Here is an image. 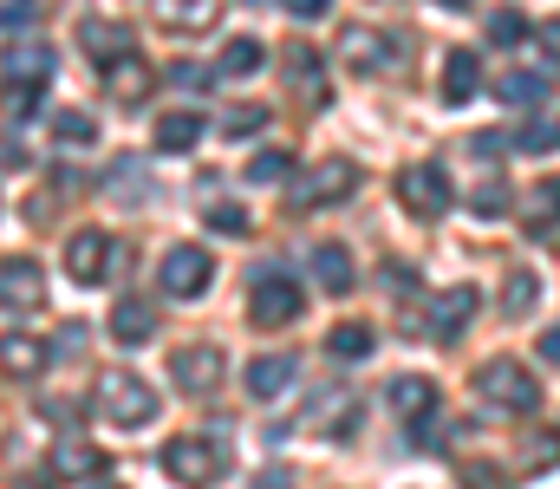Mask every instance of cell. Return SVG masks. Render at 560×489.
Returning <instances> with one entry per match:
<instances>
[{"label":"cell","instance_id":"cell-1","mask_svg":"<svg viewBox=\"0 0 560 489\" xmlns=\"http://www.w3.org/2000/svg\"><path fill=\"white\" fill-rule=\"evenodd\" d=\"M476 398H482L489 411H509V418H528V411L541 405V385L528 379V365H515V359H489V365L476 372Z\"/></svg>","mask_w":560,"mask_h":489},{"label":"cell","instance_id":"cell-2","mask_svg":"<svg viewBox=\"0 0 560 489\" xmlns=\"http://www.w3.org/2000/svg\"><path fill=\"white\" fill-rule=\"evenodd\" d=\"M163 470L176 484H215L229 470V444H215V438H176V444H163Z\"/></svg>","mask_w":560,"mask_h":489},{"label":"cell","instance_id":"cell-3","mask_svg":"<svg viewBox=\"0 0 560 489\" xmlns=\"http://www.w3.org/2000/svg\"><path fill=\"white\" fill-rule=\"evenodd\" d=\"M98 411L112 424H150L156 418V392L143 385L138 372H105L98 379Z\"/></svg>","mask_w":560,"mask_h":489},{"label":"cell","instance_id":"cell-4","mask_svg":"<svg viewBox=\"0 0 560 489\" xmlns=\"http://www.w3.org/2000/svg\"><path fill=\"white\" fill-rule=\"evenodd\" d=\"M398 202H405L418 222H436V216L456 202V189H450V176H443L436 163H411V170H398Z\"/></svg>","mask_w":560,"mask_h":489},{"label":"cell","instance_id":"cell-5","mask_svg":"<svg viewBox=\"0 0 560 489\" xmlns=\"http://www.w3.org/2000/svg\"><path fill=\"white\" fill-rule=\"evenodd\" d=\"M398 53H405V39L385 26H346L339 33V66H352V72H385V66H398Z\"/></svg>","mask_w":560,"mask_h":489},{"label":"cell","instance_id":"cell-6","mask_svg":"<svg viewBox=\"0 0 560 489\" xmlns=\"http://www.w3.org/2000/svg\"><path fill=\"white\" fill-rule=\"evenodd\" d=\"M118 261H131L112 235H98V229H85V235H72L66 242V268H72V281L79 288H98V281H112V268Z\"/></svg>","mask_w":560,"mask_h":489},{"label":"cell","instance_id":"cell-7","mask_svg":"<svg viewBox=\"0 0 560 489\" xmlns=\"http://www.w3.org/2000/svg\"><path fill=\"white\" fill-rule=\"evenodd\" d=\"M209 275H215V261H209V248H196V242H176V248L163 255V294H176V301L209 294Z\"/></svg>","mask_w":560,"mask_h":489},{"label":"cell","instance_id":"cell-8","mask_svg":"<svg viewBox=\"0 0 560 489\" xmlns=\"http://www.w3.org/2000/svg\"><path fill=\"white\" fill-rule=\"evenodd\" d=\"M170 379H176L189 398H209V392L229 379V359H222L215 346H183V352H170Z\"/></svg>","mask_w":560,"mask_h":489},{"label":"cell","instance_id":"cell-9","mask_svg":"<svg viewBox=\"0 0 560 489\" xmlns=\"http://www.w3.org/2000/svg\"><path fill=\"white\" fill-rule=\"evenodd\" d=\"M352 189H359V170L332 158V163H313V170L293 183V202H300V209H326V202H346Z\"/></svg>","mask_w":560,"mask_h":489},{"label":"cell","instance_id":"cell-10","mask_svg":"<svg viewBox=\"0 0 560 489\" xmlns=\"http://www.w3.org/2000/svg\"><path fill=\"white\" fill-rule=\"evenodd\" d=\"M39 301H46V275H39V261H26V255L0 261V307H7V314H33Z\"/></svg>","mask_w":560,"mask_h":489},{"label":"cell","instance_id":"cell-11","mask_svg":"<svg viewBox=\"0 0 560 489\" xmlns=\"http://www.w3.org/2000/svg\"><path fill=\"white\" fill-rule=\"evenodd\" d=\"M300 307H306V294H300L287 275H261V281H255V307H248L255 326H293Z\"/></svg>","mask_w":560,"mask_h":489},{"label":"cell","instance_id":"cell-12","mask_svg":"<svg viewBox=\"0 0 560 489\" xmlns=\"http://www.w3.org/2000/svg\"><path fill=\"white\" fill-rule=\"evenodd\" d=\"M52 477H72V484H105V477H112V457H105L98 444H85V438H66V444H52Z\"/></svg>","mask_w":560,"mask_h":489},{"label":"cell","instance_id":"cell-13","mask_svg":"<svg viewBox=\"0 0 560 489\" xmlns=\"http://www.w3.org/2000/svg\"><path fill=\"white\" fill-rule=\"evenodd\" d=\"M52 365V346L46 339H33V333H7L0 339V372L7 379H39Z\"/></svg>","mask_w":560,"mask_h":489},{"label":"cell","instance_id":"cell-14","mask_svg":"<svg viewBox=\"0 0 560 489\" xmlns=\"http://www.w3.org/2000/svg\"><path fill=\"white\" fill-rule=\"evenodd\" d=\"M293 379H300V359L293 352H261V359H248V379L242 385H248V398H280Z\"/></svg>","mask_w":560,"mask_h":489},{"label":"cell","instance_id":"cell-15","mask_svg":"<svg viewBox=\"0 0 560 489\" xmlns=\"http://www.w3.org/2000/svg\"><path fill=\"white\" fill-rule=\"evenodd\" d=\"M105 85H112V98H118V105H143V98L156 92V72H150L143 59H131V53H125V59H112Z\"/></svg>","mask_w":560,"mask_h":489},{"label":"cell","instance_id":"cell-16","mask_svg":"<svg viewBox=\"0 0 560 489\" xmlns=\"http://www.w3.org/2000/svg\"><path fill=\"white\" fill-rule=\"evenodd\" d=\"M79 46H85L98 66H112V59L131 53V26H118V20H85V26H79Z\"/></svg>","mask_w":560,"mask_h":489},{"label":"cell","instance_id":"cell-17","mask_svg":"<svg viewBox=\"0 0 560 489\" xmlns=\"http://www.w3.org/2000/svg\"><path fill=\"white\" fill-rule=\"evenodd\" d=\"M469 314H476V288H450V294L430 301V333L436 339H456L469 326Z\"/></svg>","mask_w":560,"mask_h":489},{"label":"cell","instance_id":"cell-18","mask_svg":"<svg viewBox=\"0 0 560 489\" xmlns=\"http://www.w3.org/2000/svg\"><path fill=\"white\" fill-rule=\"evenodd\" d=\"M150 333H156V307H150V301L131 294V301L112 307V339H118V346H143Z\"/></svg>","mask_w":560,"mask_h":489},{"label":"cell","instance_id":"cell-19","mask_svg":"<svg viewBox=\"0 0 560 489\" xmlns=\"http://www.w3.org/2000/svg\"><path fill=\"white\" fill-rule=\"evenodd\" d=\"M482 92V66H476V53H450L443 59V98L450 105H469Z\"/></svg>","mask_w":560,"mask_h":489},{"label":"cell","instance_id":"cell-20","mask_svg":"<svg viewBox=\"0 0 560 489\" xmlns=\"http://www.w3.org/2000/svg\"><path fill=\"white\" fill-rule=\"evenodd\" d=\"M313 275H319L326 294H352V281H359V275H352V255H346L339 242H319V248H313Z\"/></svg>","mask_w":560,"mask_h":489},{"label":"cell","instance_id":"cell-21","mask_svg":"<svg viewBox=\"0 0 560 489\" xmlns=\"http://www.w3.org/2000/svg\"><path fill=\"white\" fill-rule=\"evenodd\" d=\"M156 13H163V26H176V33H209L215 13H222V0H156Z\"/></svg>","mask_w":560,"mask_h":489},{"label":"cell","instance_id":"cell-22","mask_svg":"<svg viewBox=\"0 0 560 489\" xmlns=\"http://www.w3.org/2000/svg\"><path fill=\"white\" fill-rule=\"evenodd\" d=\"M385 398L398 418H423V411H436V379H392Z\"/></svg>","mask_w":560,"mask_h":489},{"label":"cell","instance_id":"cell-23","mask_svg":"<svg viewBox=\"0 0 560 489\" xmlns=\"http://www.w3.org/2000/svg\"><path fill=\"white\" fill-rule=\"evenodd\" d=\"M46 72H52V46H46V39H26V46L7 53V79H33V85H39Z\"/></svg>","mask_w":560,"mask_h":489},{"label":"cell","instance_id":"cell-24","mask_svg":"<svg viewBox=\"0 0 560 489\" xmlns=\"http://www.w3.org/2000/svg\"><path fill=\"white\" fill-rule=\"evenodd\" d=\"M196 138H202V118L196 112H170L156 125V151H196Z\"/></svg>","mask_w":560,"mask_h":489},{"label":"cell","instance_id":"cell-25","mask_svg":"<svg viewBox=\"0 0 560 489\" xmlns=\"http://www.w3.org/2000/svg\"><path fill=\"white\" fill-rule=\"evenodd\" d=\"M548 229H560V176H548L528 196V235H548Z\"/></svg>","mask_w":560,"mask_h":489},{"label":"cell","instance_id":"cell-26","mask_svg":"<svg viewBox=\"0 0 560 489\" xmlns=\"http://www.w3.org/2000/svg\"><path fill=\"white\" fill-rule=\"evenodd\" d=\"M495 92H502L509 105H541V98H548V79H541V72H502Z\"/></svg>","mask_w":560,"mask_h":489},{"label":"cell","instance_id":"cell-27","mask_svg":"<svg viewBox=\"0 0 560 489\" xmlns=\"http://www.w3.org/2000/svg\"><path fill=\"white\" fill-rule=\"evenodd\" d=\"M535 301H541V275H528V268H515V275L502 281V307H509V314H528Z\"/></svg>","mask_w":560,"mask_h":489},{"label":"cell","instance_id":"cell-28","mask_svg":"<svg viewBox=\"0 0 560 489\" xmlns=\"http://www.w3.org/2000/svg\"><path fill=\"white\" fill-rule=\"evenodd\" d=\"M261 39H229V53H222V72L229 79H248V72H261Z\"/></svg>","mask_w":560,"mask_h":489},{"label":"cell","instance_id":"cell-29","mask_svg":"<svg viewBox=\"0 0 560 489\" xmlns=\"http://www.w3.org/2000/svg\"><path fill=\"white\" fill-rule=\"evenodd\" d=\"M332 359H365L372 352V326H359V321H346V326H332Z\"/></svg>","mask_w":560,"mask_h":489},{"label":"cell","instance_id":"cell-30","mask_svg":"<svg viewBox=\"0 0 560 489\" xmlns=\"http://www.w3.org/2000/svg\"><path fill=\"white\" fill-rule=\"evenodd\" d=\"M469 209H476L482 222H489V216H502V209H509V183H502V176H482V183L469 189Z\"/></svg>","mask_w":560,"mask_h":489},{"label":"cell","instance_id":"cell-31","mask_svg":"<svg viewBox=\"0 0 560 489\" xmlns=\"http://www.w3.org/2000/svg\"><path fill=\"white\" fill-rule=\"evenodd\" d=\"M33 105H39V85H33V79H13V85H7V98H0V112H7L13 125H26V118H33Z\"/></svg>","mask_w":560,"mask_h":489},{"label":"cell","instance_id":"cell-32","mask_svg":"<svg viewBox=\"0 0 560 489\" xmlns=\"http://www.w3.org/2000/svg\"><path fill=\"white\" fill-rule=\"evenodd\" d=\"M489 39H495V46H522V39H528V20H522L515 7H502V13H489Z\"/></svg>","mask_w":560,"mask_h":489},{"label":"cell","instance_id":"cell-33","mask_svg":"<svg viewBox=\"0 0 560 489\" xmlns=\"http://www.w3.org/2000/svg\"><path fill=\"white\" fill-rule=\"evenodd\" d=\"M261 125H268V105H235V112L222 118V131H229V138H255Z\"/></svg>","mask_w":560,"mask_h":489},{"label":"cell","instance_id":"cell-34","mask_svg":"<svg viewBox=\"0 0 560 489\" xmlns=\"http://www.w3.org/2000/svg\"><path fill=\"white\" fill-rule=\"evenodd\" d=\"M280 176H293V158L287 151H261V158L248 163V183H280Z\"/></svg>","mask_w":560,"mask_h":489},{"label":"cell","instance_id":"cell-35","mask_svg":"<svg viewBox=\"0 0 560 489\" xmlns=\"http://www.w3.org/2000/svg\"><path fill=\"white\" fill-rule=\"evenodd\" d=\"M52 131H59V144H92V138H98V125H92L85 112H59Z\"/></svg>","mask_w":560,"mask_h":489},{"label":"cell","instance_id":"cell-36","mask_svg":"<svg viewBox=\"0 0 560 489\" xmlns=\"http://www.w3.org/2000/svg\"><path fill=\"white\" fill-rule=\"evenodd\" d=\"M209 229H215V235H248V209H242V202H215V209H209Z\"/></svg>","mask_w":560,"mask_h":489},{"label":"cell","instance_id":"cell-37","mask_svg":"<svg viewBox=\"0 0 560 489\" xmlns=\"http://www.w3.org/2000/svg\"><path fill=\"white\" fill-rule=\"evenodd\" d=\"M411 431H418V438H411L418 451H443V444H450V438H443L450 424H443V418H430V411H423V418H411Z\"/></svg>","mask_w":560,"mask_h":489},{"label":"cell","instance_id":"cell-38","mask_svg":"<svg viewBox=\"0 0 560 489\" xmlns=\"http://www.w3.org/2000/svg\"><path fill=\"white\" fill-rule=\"evenodd\" d=\"M560 131L555 125H522V151H555Z\"/></svg>","mask_w":560,"mask_h":489},{"label":"cell","instance_id":"cell-39","mask_svg":"<svg viewBox=\"0 0 560 489\" xmlns=\"http://www.w3.org/2000/svg\"><path fill=\"white\" fill-rule=\"evenodd\" d=\"M528 464H535V470H555L560 464V438H535V444H528Z\"/></svg>","mask_w":560,"mask_h":489},{"label":"cell","instance_id":"cell-40","mask_svg":"<svg viewBox=\"0 0 560 489\" xmlns=\"http://www.w3.org/2000/svg\"><path fill=\"white\" fill-rule=\"evenodd\" d=\"M176 79H183L189 92H209V85H215V72H202V66H189V59H176Z\"/></svg>","mask_w":560,"mask_h":489},{"label":"cell","instance_id":"cell-41","mask_svg":"<svg viewBox=\"0 0 560 489\" xmlns=\"http://www.w3.org/2000/svg\"><path fill=\"white\" fill-rule=\"evenodd\" d=\"M33 20V0H0V26H26Z\"/></svg>","mask_w":560,"mask_h":489},{"label":"cell","instance_id":"cell-42","mask_svg":"<svg viewBox=\"0 0 560 489\" xmlns=\"http://www.w3.org/2000/svg\"><path fill=\"white\" fill-rule=\"evenodd\" d=\"M541 53L560 66V20H541Z\"/></svg>","mask_w":560,"mask_h":489},{"label":"cell","instance_id":"cell-43","mask_svg":"<svg viewBox=\"0 0 560 489\" xmlns=\"http://www.w3.org/2000/svg\"><path fill=\"white\" fill-rule=\"evenodd\" d=\"M280 7L300 13V20H319V13H326V0H280Z\"/></svg>","mask_w":560,"mask_h":489},{"label":"cell","instance_id":"cell-44","mask_svg":"<svg viewBox=\"0 0 560 489\" xmlns=\"http://www.w3.org/2000/svg\"><path fill=\"white\" fill-rule=\"evenodd\" d=\"M541 359H555V365H560V326H548V333H541Z\"/></svg>","mask_w":560,"mask_h":489},{"label":"cell","instance_id":"cell-45","mask_svg":"<svg viewBox=\"0 0 560 489\" xmlns=\"http://www.w3.org/2000/svg\"><path fill=\"white\" fill-rule=\"evenodd\" d=\"M436 7H469V0H436Z\"/></svg>","mask_w":560,"mask_h":489}]
</instances>
